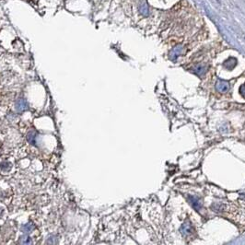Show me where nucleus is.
<instances>
[{"mask_svg": "<svg viewBox=\"0 0 245 245\" xmlns=\"http://www.w3.org/2000/svg\"><path fill=\"white\" fill-rule=\"evenodd\" d=\"M139 10H140V13L144 16H148V5L146 3H142L140 5V8H139Z\"/></svg>", "mask_w": 245, "mask_h": 245, "instance_id": "f257e3e1", "label": "nucleus"}]
</instances>
